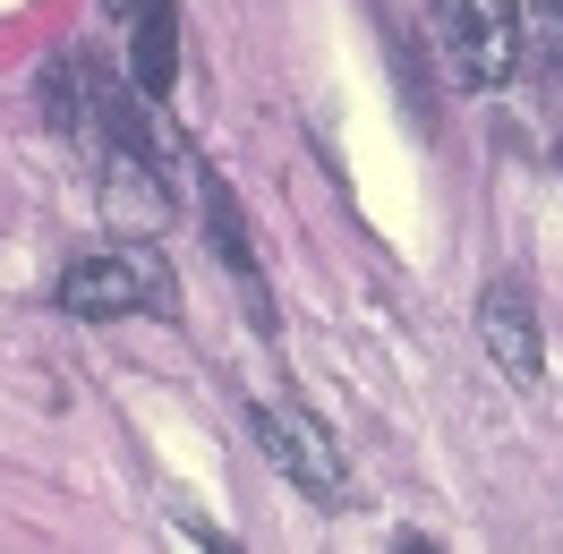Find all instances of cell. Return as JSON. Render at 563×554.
<instances>
[{"instance_id":"2","label":"cell","mask_w":563,"mask_h":554,"mask_svg":"<svg viewBox=\"0 0 563 554\" xmlns=\"http://www.w3.org/2000/svg\"><path fill=\"white\" fill-rule=\"evenodd\" d=\"M247 426H256L265 461H274L282 478L317 503V512H342V503H351V461H342V444L324 435L317 410H299V401H256Z\"/></svg>"},{"instance_id":"9","label":"cell","mask_w":563,"mask_h":554,"mask_svg":"<svg viewBox=\"0 0 563 554\" xmlns=\"http://www.w3.org/2000/svg\"><path fill=\"white\" fill-rule=\"evenodd\" d=\"M547 9H555V18H563V0H547Z\"/></svg>"},{"instance_id":"6","label":"cell","mask_w":563,"mask_h":554,"mask_svg":"<svg viewBox=\"0 0 563 554\" xmlns=\"http://www.w3.org/2000/svg\"><path fill=\"white\" fill-rule=\"evenodd\" d=\"M206 240H213V256H222L231 290H240L247 324H256V333H282L274 290H265V265H256V247H247V222H240V206H231V188H206Z\"/></svg>"},{"instance_id":"7","label":"cell","mask_w":563,"mask_h":554,"mask_svg":"<svg viewBox=\"0 0 563 554\" xmlns=\"http://www.w3.org/2000/svg\"><path fill=\"white\" fill-rule=\"evenodd\" d=\"M137 95H172V77H179V18H172V0L163 9H145L137 18Z\"/></svg>"},{"instance_id":"5","label":"cell","mask_w":563,"mask_h":554,"mask_svg":"<svg viewBox=\"0 0 563 554\" xmlns=\"http://www.w3.org/2000/svg\"><path fill=\"white\" fill-rule=\"evenodd\" d=\"M95 179H103V213H111V222H129V231H163L172 188H163L154 145H111V154H95Z\"/></svg>"},{"instance_id":"1","label":"cell","mask_w":563,"mask_h":554,"mask_svg":"<svg viewBox=\"0 0 563 554\" xmlns=\"http://www.w3.org/2000/svg\"><path fill=\"white\" fill-rule=\"evenodd\" d=\"M60 308L69 315H179V281L145 240H120V247H95V256H69Z\"/></svg>"},{"instance_id":"3","label":"cell","mask_w":563,"mask_h":554,"mask_svg":"<svg viewBox=\"0 0 563 554\" xmlns=\"http://www.w3.org/2000/svg\"><path fill=\"white\" fill-rule=\"evenodd\" d=\"M419 9L435 26V52L453 60V77L504 86L521 69V18H512V0H419Z\"/></svg>"},{"instance_id":"8","label":"cell","mask_w":563,"mask_h":554,"mask_svg":"<svg viewBox=\"0 0 563 554\" xmlns=\"http://www.w3.org/2000/svg\"><path fill=\"white\" fill-rule=\"evenodd\" d=\"M103 9H111V18H129V26H137L145 9H163V0H103Z\"/></svg>"},{"instance_id":"4","label":"cell","mask_w":563,"mask_h":554,"mask_svg":"<svg viewBox=\"0 0 563 554\" xmlns=\"http://www.w3.org/2000/svg\"><path fill=\"white\" fill-rule=\"evenodd\" d=\"M478 342H487V358L504 367V376L521 384H538L547 376V333H538V299H529L521 281H487L478 290Z\"/></svg>"}]
</instances>
